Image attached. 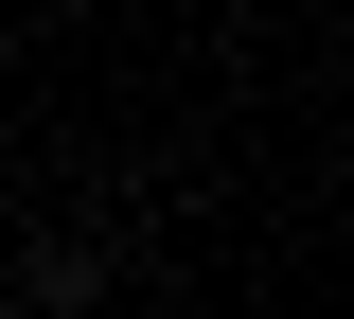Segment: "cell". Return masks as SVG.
<instances>
[{
	"instance_id": "cell-1",
	"label": "cell",
	"mask_w": 354,
	"mask_h": 319,
	"mask_svg": "<svg viewBox=\"0 0 354 319\" xmlns=\"http://www.w3.org/2000/svg\"><path fill=\"white\" fill-rule=\"evenodd\" d=\"M0 160H18V142H0Z\"/></svg>"
}]
</instances>
